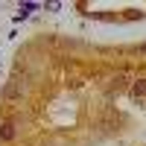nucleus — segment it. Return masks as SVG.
Returning <instances> with one entry per match:
<instances>
[{
	"mask_svg": "<svg viewBox=\"0 0 146 146\" xmlns=\"http://www.w3.org/2000/svg\"><path fill=\"white\" fill-rule=\"evenodd\" d=\"M131 91H135V96H146V79H137Z\"/></svg>",
	"mask_w": 146,
	"mask_h": 146,
	"instance_id": "nucleus-2",
	"label": "nucleus"
},
{
	"mask_svg": "<svg viewBox=\"0 0 146 146\" xmlns=\"http://www.w3.org/2000/svg\"><path fill=\"white\" fill-rule=\"evenodd\" d=\"M0 137H3V140H12V137H15V129H12V123H3V126H0Z\"/></svg>",
	"mask_w": 146,
	"mask_h": 146,
	"instance_id": "nucleus-1",
	"label": "nucleus"
}]
</instances>
